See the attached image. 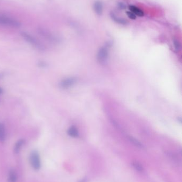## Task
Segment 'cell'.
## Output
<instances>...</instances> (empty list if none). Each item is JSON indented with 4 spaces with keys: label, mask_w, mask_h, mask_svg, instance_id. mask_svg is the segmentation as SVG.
I'll list each match as a JSON object with an SVG mask.
<instances>
[{
    "label": "cell",
    "mask_w": 182,
    "mask_h": 182,
    "mask_svg": "<svg viewBox=\"0 0 182 182\" xmlns=\"http://www.w3.org/2000/svg\"><path fill=\"white\" fill-rule=\"evenodd\" d=\"M118 5H119V8H120L121 9H125V8H126L125 5L123 3H119Z\"/></svg>",
    "instance_id": "18"
},
{
    "label": "cell",
    "mask_w": 182,
    "mask_h": 182,
    "mask_svg": "<svg viewBox=\"0 0 182 182\" xmlns=\"http://www.w3.org/2000/svg\"><path fill=\"white\" fill-rule=\"evenodd\" d=\"M21 36H23V37L25 39L26 41L28 43L30 44L36 49H38L40 51L45 50V47L43 45L30 34L23 32L21 33Z\"/></svg>",
    "instance_id": "1"
},
{
    "label": "cell",
    "mask_w": 182,
    "mask_h": 182,
    "mask_svg": "<svg viewBox=\"0 0 182 182\" xmlns=\"http://www.w3.org/2000/svg\"><path fill=\"white\" fill-rule=\"evenodd\" d=\"M3 92V90L1 88H0V94H1Z\"/></svg>",
    "instance_id": "19"
},
{
    "label": "cell",
    "mask_w": 182,
    "mask_h": 182,
    "mask_svg": "<svg viewBox=\"0 0 182 182\" xmlns=\"http://www.w3.org/2000/svg\"><path fill=\"white\" fill-rule=\"evenodd\" d=\"M129 9L130 11L133 12V14H135V15H137L138 17H143L144 15V12L143 11L141 10V9H139V8L137 7L135 5H130L129 7Z\"/></svg>",
    "instance_id": "7"
},
{
    "label": "cell",
    "mask_w": 182,
    "mask_h": 182,
    "mask_svg": "<svg viewBox=\"0 0 182 182\" xmlns=\"http://www.w3.org/2000/svg\"><path fill=\"white\" fill-rule=\"evenodd\" d=\"M29 161L32 167L35 170H39L41 167V162L39 153L36 151H32L29 156Z\"/></svg>",
    "instance_id": "3"
},
{
    "label": "cell",
    "mask_w": 182,
    "mask_h": 182,
    "mask_svg": "<svg viewBox=\"0 0 182 182\" xmlns=\"http://www.w3.org/2000/svg\"><path fill=\"white\" fill-rule=\"evenodd\" d=\"M0 25L15 28L19 27L21 26V24L18 21L2 15H0Z\"/></svg>",
    "instance_id": "2"
},
{
    "label": "cell",
    "mask_w": 182,
    "mask_h": 182,
    "mask_svg": "<svg viewBox=\"0 0 182 182\" xmlns=\"http://www.w3.org/2000/svg\"><path fill=\"white\" fill-rule=\"evenodd\" d=\"M38 32L41 36H42L44 39H46L48 41L51 42H56L57 41L56 37L47 30L40 28L38 30Z\"/></svg>",
    "instance_id": "4"
},
{
    "label": "cell",
    "mask_w": 182,
    "mask_h": 182,
    "mask_svg": "<svg viewBox=\"0 0 182 182\" xmlns=\"http://www.w3.org/2000/svg\"><path fill=\"white\" fill-rule=\"evenodd\" d=\"M76 82L77 80L74 77L67 78L61 81V82L60 83V86L64 89L68 88L72 86Z\"/></svg>",
    "instance_id": "5"
},
{
    "label": "cell",
    "mask_w": 182,
    "mask_h": 182,
    "mask_svg": "<svg viewBox=\"0 0 182 182\" xmlns=\"http://www.w3.org/2000/svg\"><path fill=\"white\" fill-rule=\"evenodd\" d=\"M129 139L130 140V141L135 145H136V146L139 147V148H142V147H143L142 144H141L138 140H137L135 139V138L132 137H129Z\"/></svg>",
    "instance_id": "15"
},
{
    "label": "cell",
    "mask_w": 182,
    "mask_h": 182,
    "mask_svg": "<svg viewBox=\"0 0 182 182\" xmlns=\"http://www.w3.org/2000/svg\"><path fill=\"white\" fill-rule=\"evenodd\" d=\"M7 137L6 129L4 125L0 123V142H4L5 141Z\"/></svg>",
    "instance_id": "10"
},
{
    "label": "cell",
    "mask_w": 182,
    "mask_h": 182,
    "mask_svg": "<svg viewBox=\"0 0 182 182\" xmlns=\"http://www.w3.org/2000/svg\"><path fill=\"white\" fill-rule=\"evenodd\" d=\"M126 15H128L129 18L132 20H135L136 19V15L133 14V12H131V11H127L126 12Z\"/></svg>",
    "instance_id": "16"
},
{
    "label": "cell",
    "mask_w": 182,
    "mask_h": 182,
    "mask_svg": "<svg viewBox=\"0 0 182 182\" xmlns=\"http://www.w3.org/2000/svg\"><path fill=\"white\" fill-rule=\"evenodd\" d=\"M17 180V176L16 172L12 169L9 172V176H8V182H16Z\"/></svg>",
    "instance_id": "12"
},
{
    "label": "cell",
    "mask_w": 182,
    "mask_h": 182,
    "mask_svg": "<svg viewBox=\"0 0 182 182\" xmlns=\"http://www.w3.org/2000/svg\"><path fill=\"white\" fill-rule=\"evenodd\" d=\"M133 166L137 171L139 172H142L143 171V168L141 164L138 162H133Z\"/></svg>",
    "instance_id": "14"
},
{
    "label": "cell",
    "mask_w": 182,
    "mask_h": 182,
    "mask_svg": "<svg viewBox=\"0 0 182 182\" xmlns=\"http://www.w3.org/2000/svg\"><path fill=\"white\" fill-rule=\"evenodd\" d=\"M174 45L176 48V49H178L180 48V45L178 43V42L176 41H174Z\"/></svg>",
    "instance_id": "17"
},
{
    "label": "cell",
    "mask_w": 182,
    "mask_h": 182,
    "mask_svg": "<svg viewBox=\"0 0 182 182\" xmlns=\"http://www.w3.org/2000/svg\"><path fill=\"white\" fill-rule=\"evenodd\" d=\"M94 9L95 12L97 13L98 15H101L102 14L103 10V5L102 3L99 1H96L94 4Z\"/></svg>",
    "instance_id": "8"
},
{
    "label": "cell",
    "mask_w": 182,
    "mask_h": 182,
    "mask_svg": "<svg viewBox=\"0 0 182 182\" xmlns=\"http://www.w3.org/2000/svg\"><path fill=\"white\" fill-rule=\"evenodd\" d=\"M25 143V140L23 139H21L19 140V141L16 143L15 144V146L14 148V151L15 152V153H18L20 150H21V146H23L24 144Z\"/></svg>",
    "instance_id": "13"
},
{
    "label": "cell",
    "mask_w": 182,
    "mask_h": 182,
    "mask_svg": "<svg viewBox=\"0 0 182 182\" xmlns=\"http://www.w3.org/2000/svg\"><path fill=\"white\" fill-rule=\"evenodd\" d=\"M108 49L105 47H103L99 50L98 53L97 58L99 61H105L108 57Z\"/></svg>",
    "instance_id": "6"
},
{
    "label": "cell",
    "mask_w": 182,
    "mask_h": 182,
    "mask_svg": "<svg viewBox=\"0 0 182 182\" xmlns=\"http://www.w3.org/2000/svg\"><path fill=\"white\" fill-rule=\"evenodd\" d=\"M111 17L113 19V20L116 23L121 24V25H126L128 23L127 20L123 18H119L118 16L114 14V13H111L110 14Z\"/></svg>",
    "instance_id": "9"
},
{
    "label": "cell",
    "mask_w": 182,
    "mask_h": 182,
    "mask_svg": "<svg viewBox=\"0 0 182 182\" xmlns=\"http://www.w3.org/2000/svg\"><path fill=\"white\" fill-rule=\"evenodd\" d=\"M68 135L72 137H77L79 136V132L77 128L74 126H72L67 131Z\"/></svg>",
    "instance_id": "11"
}]
</instances>
